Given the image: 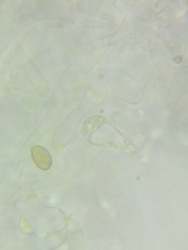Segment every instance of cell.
<instances>
[{"instance_id": "6da1fadb", "label": "cell", "mask_w": 188, "mask_h": 250, "mask_svg": "<svg viewBox=\"0 0 188 250\" xmlns=\"http://www.w3.org/2000/svg\"><path fill=\"white\" fill-rule=\"evenodd\" d=\"M31 156L36 165L42 170H48L51 167L52 159L45 148L36 146L31 149Z\"/></svg>"}]
</instances>
